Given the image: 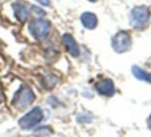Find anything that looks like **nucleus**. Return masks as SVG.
I'll return each instance as SVG.
<instances>
[{
	"instance_id": "f257e3e1",
	"label": "nucleus",
	"mask_w": 151,
	"mask_h": 137,
	"mask_svg": "<svg viewBox=\"0 0 151 137\" xmlns=\"http://www.w3.org/2000/svg\"><path fill=\"white\" fill-rule=\"evenodd\" d=\"M150 17V11L147 6H144V5L136 6L130 11L129 23L134 29H144L148 25Z\"/></svg>"
},
{
	"instance_id": "f03ea898",
	"label": "nucleus",
	"mask_w": 151,
	"mask_h": 137,
	"mask_svg": "<svg viewBox=\"0 0 151 137\" xmlns=\"http://www.w3.org/2000/svg\"><path fill=\"white\" fill-rule=\"evenodd\" d=\"M34 99H35V96H34V93L32 92V90L27 86H23L15 94L13 104L16 107L22 109V108L29 106L34 101Z\"/></svg>"
},
{
	"instance_id": "7ed1b4c3",
	"label": "nucleus",
	"mask_w": 151,
	"mask_h": 137,
	"mask_svg": "<svg viewBox=\"0 0 151 137\" xmlns=\"http://www.w3.org/2000/svg\"><path fill=\"white\" fill-rule=\"evenodd\" d=\"M51 30L50 22L42 19H37L32 21L29 24V31L34 38L38 40H42L49 35Z\"/></svg>"
},
{
	"instance_id": "20e7f679",
	"label": "nucleus",
	"mask_w": 151,
	"mask_h": 137,
	"mask_svg": "<svg viewBox=\"0 0 151 137\" xmlns=\"http://www.w3.org/2000/svg\"><path fill=\"white\" fill-rule=\"evenodd\" d=\"M42 118H44V113H42V109L40 107H34L28 113H26L25 116L20 118L19 125L23 129H31L37 124H40Z\"/></svg>"
},
{
	"instance_id": "39448f33",
	"label": "nucleus",
	"mask_w": 151,
	"mask_h": 137,
	"mask_svg": "<svg viewBox=\"0 0 151 137\" xmlns=\"http://www.w3.org/2000/svg\"><path fill=\"white\" fill-rule=\"evenodd\" d=\"M132 38L125 31H120L112 39V46L117 53H124L130 48Z\"/></svg>"
},
{
	"instance_id": "423d86ee",
	"label": "nucleus",
	"mask_w": 151,
	"mask_h": 137,
	"mask_svg": "<svg viewBox=\"0 0 151 137\" xmlns=\"http://www.w3.org/2000/svg\"><path fill=\"white\" fill-rule=\"evenodd\" d=\"M95 89L101 95L106 97H111L115 93V87L111 79H103L95 85Z\"/></svg>"
},
{
	"instance_id": "0eeeda50",
	"label": "nucleus",
	"mask_w": 151,
	"mask_h": 137,
	"mask_svg": "<svg viewBox=\"0 0 151 137\" xmlns=\"http://www.w3.org/2000/svg\"><path fill=\"white\" fill-rule=\"evenodd\" d=\"M62 41L63 44L66 48L67 52L71 55L73 57H78L80 54V50H79V46L77 44V41L75 40V38L70 35V34L66 33L62 36Z\"/></svg>"
},
{
	"instance_id": "6e6552de",
	"label": "nucleus",
	"mask_w": 151,
	"mask_h": 137,
	"mask_svg": "<svg viewBox=\"0 0 151 137\" xmlns=\"http://www.w3.org/2000/svg\"><path fill=\"white\" fill-rule=\"evenodd\" d=\"M13 9H14V14H15V17L19 20L22 23H25L28 20L29 17V11H28L27 7L24 4L20 2H16L13 4Z\"/></svg>"
},
{
	"instance_id": "1a4fd4ad",
	"label": "nucleus",
	"mask_w": 151,
	"mask_h": 137,
	"mask_svg": "<svg viewBox=\"0 0 151 137\" xmlns=\"http://www.w3.org/2000/svg\"><path fill=\"white\" fill-rule=\"evenodd\" d=\"M81 21L87 29H94L97 25V18L92 13H84L81 16Z\"/></svg>"
},
{
	"instance_id": "9d476101",
	"label": "nucleus",
	"mask_w": 151,
	"mask_h": 137,
	"mask_svg": "<svg viewBox=\"0 0 151 137\" xmlns=\"http://www.w3.org/2000/svg\"><path fill=\"white\" fill-rule=\"evenodd\" d=\"M132 73L140 81H144L147 83H151V73H147L145 70H143L142 68L138 66H134L132 67Z\"/></svg>"
},
{
	"instance_id": "9b49d317",
	"label": "nucleus",
	"mask_w": 151,
	"mask_h": 137,
	"mask_svg": "<svg viewBox=\"0 0 151 137\" xmlns=\"http://www.w3.org/2000/svg\"><path fill=\"white\" fill-rule=\"evenodd\" d=\"M42 83H44V87L45 88H47L48 90H50V89H52L55 85H56L57 78L53 74H47L46 76L44 77V81H42Z\"/></svg>"
},
{
	"instance_id": "f8f14e48",
	"label": "nucleus",
	"mask_w": 151,
	"mask_h": 137,
	"mask_svg": "<svg viewBox=\"0 0 151 137\" xmlns=\"http://www.w3.org/2000/svg\"><path fill=\"white\" fill-rule=\"evenodd\" d=\"M37 1L42 5H44V6H49L50 5V1L49 0H37Z\"/></svg>"
},
{
	"instance_id": "ddd939ff",
	"label": "nucleus",
	"mask_w": 151,
	"mask_h": 137,
	"mask_svg": "<svg viewBox=\"0 0 151 137\" xmlns=\"http://www.w3.org/2000/svg\"><path fill=\"white\" fill-rule=\"evenodd\" d=\"M4 100V95H3V93H2V91H1V89H0V103Z\"/></svg>"
},
{
	"instance_id": "4468645a",
	"label": "nucleus",
	"mask_w": 151,
	"mask_h": 137,
	"mask_svg": "<svg viewBox=\"0 0 151 137\" xmlns=\"http://www.w3.org/2000/svg\"><path fill=\"white\" fill-rule=\"evenodd\" d=\"M89 1H91V2H95V1H97V0H89Z\"/></svg>"
}]
</instances>
